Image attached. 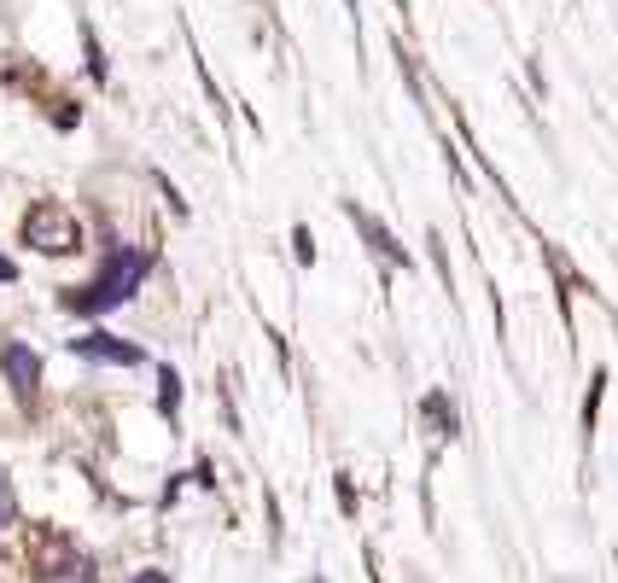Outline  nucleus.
Listing matches in <instances>:
<instances>
[{
    "label": "nucleus",
    "mask_w": 618,
    "mask_h": 583,
    "mask_svg": "<svg viewBox=\"0 0 618 583\" xmlns=\"http://www.w3.org/2000/svg\"><path fill=\"white\" fill-rule=\"evenodd\" d=\"M70 350L76 356H88V362H117V368H135L140 350L123 339H111V333H88V339H70Z\"/></svg>",
    "instance_id": "4"
},
{
    "label": "nucleus",
    "mask_w": 618,
    "mask_h": 583,
    "mask_svg": "<svg viewBox=\"0 0 618 583\" xmlns=\"http://www.w3.org/2000/svg\"><path fill=\"white\" fill-rule=\"evenodd\" d=\"M135 583H170L164 572H135Z\"/></svg>",
    "instance_id": "7"
},
{
    "label": "nucleus",
    "mask_w": 618,
    "mask_h": 583,
    "mask_svg": "<svg viewBox=\"0 0 618 583\" xmlns=\"http://www.w3.org/2000/svg\"><path fill=\"white\" fill-rule=\"evenodd\" d=\"M30 560H35V578L41 583H94V566L88 554L70 543L65 531H30Z\"/></svg>",
    "instance_id": "2"
},
{
    "label": "nucleus",
    "mask_w": 618,
    "mask_h": 583,
    "mask_svg": "<svg viewBox=\"0 0 618 583\" xmlns=\"http://www.w3.org/2000/svg\"><path fill=\"white\" fill-rule=\"evenodd\" d=\"M12 519H18V496H12V484H6V473H0V537L12 531Z\"/></svg>",
    "instance_id": "6"
},
{
    "label": "nucleus",
    "mask_w": 618,
    "mask_h": 583,
    "mask_svg": "<svg viewBox=\"0 0 618 583\" xmlns=\"http://www.w3.org/2000/svg\"><path fill=\"white\" fill-rule=\"evenodd\" d=\"M24 245H35L41 257H70V251H82V228H76V216L65 205L41 199L24 216Z\"/></svg>",
    "instance_id": "3"
},
{
    "label": "nucleus",
    "mask_w": 618,
    "mask_h": 583,
    "mask_svg": "<svg viewBox=\"0 0 618 583\" xmlns=\"http://www.w3.org/2000/svg\"><path fill=\"white\" fill-rule=\"evenodd\" d=\"M146 269H152V257H146V251H111V263L100 269V280H94V286H82V292H70L65 309L100 315V309L123 304V298H135V286H140Z\"/></svg>",
    "instance_id": "1"
},
{
    "label": "nucleus",
    "mask_w": 618,
    "mask_h": 583,
    "mask_svg": "<svg viewBox=\"0 0 618 583\" xmlns=\"http://www.w3.org/2000/svg\"><path fill=\"white\" fill-rule=\"evenodd\" d=\"M0 368H6V379H12V391H18V397H35V385H41V362H35L30 344H6Z\"/></svg>",
    "instance_id": "5"
},
{
    "label": "nucleus",
    "mask_w": 618,
    "mask_h": 583,
    "mask_svg": "<svg viewBox=\"0 0 618 583\" xmlns=\"http://www.w3.org/2000/svg\"><path fill=\"white\" fill-rule=\"evenodd\" d=\"M18 275V269H12V263H6V257H0V286H6V280Z\"/></svg>",
    "instance_id": "8"
}]
</instances>
